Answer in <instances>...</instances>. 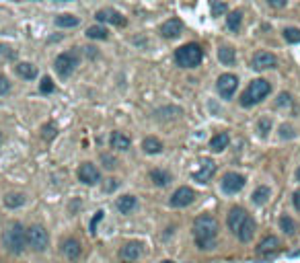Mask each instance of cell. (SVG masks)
<instances>
[{"label": "cell", "mask_w": 300, "mask_h": 263, "mask_svg": "<svg viewBox=\"0 0 300 263\" xmlns=\"http://www.w3.org/2000/svg\"><path fill=\"white\" fill-rule=\"evenodd\" d=\"M80 243L76 241V238H66L64 245H62V253L66 255V259H70V261H76L80 257Z\"/></svg>", "instance_id": "17"}, {"label": "cell", "mask_w": 300, "mask_h": 263, "mask_svg": "<svg viewBox=\"0 0 300 263\" xmlns=\"http://www.w3.org/2000/svg\"><path fill=\"white\" fill-rule=\"evenodd\" d=\"M268 2H270V6H273V8H284L288 0H268Z\"/></svg>", "instance_id": "44"}, {"label": "cell", "mask_w": 300, "mask_h": 263, "mask_svg": "<svg viewBox=\"0 0 300 263\" xmlns=\"http://www.w3.org/2000/svg\"><path fill=\"white\" fill-rule=\"evenodd\" d=\"M142 148H144L146 154H158V152H163V142H160L158 138L148 136V138H144V142H142Z\"/></svg>", "instance_id": "23"}, {"label": "cell", "mask_w": 300, "mask_h": 263, "mask_svg": "<svg viewBox=\"0 0 300 263\" xmlns=\"http://www.w3.org/2000/svg\"><path fill=\"white\" fill-rule=\"evenodd\" d=\"M8 48H4V45H0V56H4V54H8V56H13V54H10V52H6Z\"/></svg>", "instance_id": "46"}, {"label": "cell", "mask_w": 300, "mask_h": 263, "mask_svg": "<svg viewBox=\"0 0 300 263\" xmlns=\"http://www.w3.org/2000/svg\"><path fill=\"white\" fill-rule=\"evenodd\" d=\"M278 107H284V105H290V95L288 93H282L280 97H278V103H275Z\"/></svg>", "instance_id": "41"}, {"label": "cell", "mask_w": 300, "mask_h": 263, "mask_svg": "<svg viewBox=\"0 0 300 263\" xmlns=\"http://www.w3.org/2000/svg\"><path fill=\"white\" fill-rule=\"evenodd\" d=\"M222 189L226 191V193H230V196H233V193H239L240 189L245 187V177L240 175V173H233V171H230V173H226L224 177H222Z\"/></svg>", "instance_id": "10"}, {"label": "cell", "mask_w": 300, "mask_h": 263, "mask_svg": "<svg viewBox=\"0 0 300 263\" xmlns=\"http://www.w3.org/2000/svg\"><path fill=\"white\" fill-rule=\"evenodd\" d=\"M275 64H278V60H275V56L270 54V52H257L255 56H253V62H251V66L259 72L268 70V68H273Z\"/></svg>", "instance_id": "13"}, {"label": "cell", "mask_w": 300, "mask_h": 263, "mask_svg": "<svg viewBox=\"0 0 300 263\" xmlns=\"http://www.w3.org/2000/svg\"><path fill=\"white\" fill-rule=\"evenodd\" d=\"M78 62H80V58H78V52H76V50H72V52H62V54L56 58L54 68H56V72L60 74L62 78H66V76H70V74L76 70Z\"/></svg>", "instance_id": "5"}, {"label": "cell", "mask_w": 300, "mask_h": 263, "mask_svg": "<svg viewBox=\"0 0 300 263\" xmlns=\"http://www.w3.org/2000/svg\"><path fill=\"white\" fill-rule=\"evenodd\" d=\"M140 253H142V245L136 243V241H132V243H128V245L121 247V251H120V259H121L123 263H134V261H138Z\"/></svg>", "instance_id": "14"}, {"label": "cell", "mask_w": 300, "mask_h": 263, "mask_svg": "<svg viewBox=\"0 0 300 263\" xmlns=\"http://www.w3.org/2000/svg\"><path fill=\"white\" fill-rule=\"evenodd\" d=\"M48 243H50V236H48V231H45L43 226L35 224V226L27 228V245H29L33 251H37V253H43V251L48 249Z\"/></svg>", "instance_id": "6"}, {"label": "cell", "mask_w": 300, "mask_h": 263, "mask_svg": "<svg viewBox=\"0 0 300 263\" xmlns=\"http://www.w3.org/2000/svg\"><path fill=\"white\" fill-rule=\"evenodd\" d=\"M17 74L21 78H25V81H33L37 76V68L29 62H21V64H17Z\"/></svg>", "instance_id": "22"}, {"label": "cell", "mask_w": 300, "mask_h": 263, "mask_svg": "<svg viewBox=\"0 0 300 263\" xmlns=\"http://www.w3.org/2000/svg\"><path fill=\"white\" fill-rule=\"evenodd\" d=\"M43 138L45 140H52L54 138V136H56V125L54 123H48V125H43Z\"/></svg>", "instance_id": "38"}, {"label": "cell", "mask_w": 300, "mask_h": 263, "mask_svg": "<svg viewBox=\"0 0 300 263\" xmlns=\"http://www.w3.org/2000/svg\"><path fill=\"white\" fill-rule=\"evenodd\" d=\"M109 142H111V148H115V150H128L130 144H132L128 136L121 134V132H113Z\"/></svg>", "instance_id": "19"}, {"label": "cell", "mask_w": 300, "mask_h": 263, "mask_svg": "<svg viewBox=\"0 0 300 263\" xmlns=\"http://www.w3.org/2000/svg\"><path fill=\"white\" fill-rule=\"evenodd\" d=\"M296 179H298V181H300V169H298V171H296Z\"/></svg>", "instance_id": "47"}, {"label": "cell", "mask_w": 300, "mask_h": 263, "mask_svg": "<svg viewBox=\"0 0 300 263\" xmlns=\"http://www.w3.org/2000/svg\"><path fill=\"white\" fill-rule=\"evenodd\" d=\"M115 205H118V210L121 214H132L136 210V205H138V200L134 196H121Z\"/></svg>", "instance_id": "20"}, {"label": "cell", "mask_w": 300, "mask_h": 263, "mask_svg": "<svg viewBox=\"0 0 300 263\" xmlns=\"http://www.w3.org/2000/svg\"><path fill=\"white\" fill-rule=\"evenodd\" d=\"M237 234H239V238L243 243H249L251 238H253V234H255V220H253L251 216H247V218L243 220V224H240Z\"/></svg>", "instance_id": "18"}, {"label": "cell", "mask_w": 300, "mask_h": 263, "mask_svg": "<svg viewBox=\"0 0 300 263\" xmlns=\"http://www.w3.org/2000/svg\"><path fill=\"white\" fill-rule=\"evenodd\" d=\"M216 173V165L214 161H210V158H206V161L202 163V169L200 171H195L193 173V179L195 181H200V183H206V181H210L212 175Z\"/></svg>", "instance_id": "16"}, {"label": "cell", "mask_w": 300, "mask_h": 263, "mask_svg": "<svg viewBox=\"0 0 300 263\" xmlns=\"http://www.w3.org/2000/svg\"><path fill=\"white\" fill-rule=\"evenodd\" d=\"M10 90V83H8V78L0 74V95H6Z\"/></svg>", "instance_id": "39"}, {"label": "cell", "mask_w": 300, "mask_h": 263, "mask_svg": "<svg viewBox=\"0 0 300 263\" xmlns=\"http://www.w3.org/2000/svg\"><path fill=\"white\" fill-rule=\"evenodd\" d=\"M101 163H103V167L109 169V171H113L115 167H118V161H115L111 154H101Z\"/></svg>", "instance_id": "35"}, {"label": "cell", "mask_w": 300, "mask_h": 263, "mask_svg": "<svg viewBox=\"0 0 300 263\" xmlns=\"http://www.w3.org/2000/svg\"><path fill=\"white\" fill-rule=\"evenodd\" d=\"M240 23H243V13H240V10H233V13L226 17V25H228V29L235 31V33L240 29Z\"/></svg>", "instance_id": "27"}, {"label": "cell", "mask_w": 300, "mask_h": 263, "mask_svg": "<svg viewBox=\"0 0 300 263\" xmlns=\"http://www.w3.org/2000/svg\"><path fill=\"white\" fill-rule=\"evenodd\" d=\"M76 175H78V181H83L85 185H97V183L101 181V173L93 163H83L78 167Z\"/></svg>", "instance_id": "8"}, {"label": "cell", "mask_w": 300, "mask_h": 263, "mask_svg": "<svg viewBox=\"0 0 300 263\" xmlns=\"http://www.w3.org/2000/svg\"><path fill=\"white\" fill-rule=\"evenodd\" d=\"M103 218V212H97V216L93 218V222H90V233H97V222Z\"/></svg>", "instance_id": "43"}, {"label": "cell", "mask_w": 300, "mask_h": 263, "mask_svg": "<svg viewBox=\"0 0 300 263\" xmlns=\"http://www.w3.org/2000/svg\"><path fill=\"white\" fill-rule=\"evenodd\" d=\"M251 200H253V204H257V205H263L265 202L270 200V187H265V185H261V187H257L255 191H253V196H251Z\"/></svg>", "instance_id": "29"}, {"label": "cell", "mask_w": 300, "mask_h": 263, "mask_svg": "<svg viewBox=\"0 0 300 263\" xmlns=\"http://www.w3.org/2000/svg\"><path fill=\"white\" fill-rule=\"evenodd\" d=\"M204 58V50L200 48L198 43H185L175 52V62L181 68H195L202 64Z\"/></svg>", "instance_id": "3"}, {"label": "cell", "mask_w": 300, "mask_h": 263, "mask_svg": "<svg viewBox=\"0 0 300 263\" xmlns=\"http://www.w3.org/2000/svg\"><path fill=\"white\" fill-rule=\"evenodd\" d=\"M118 185H120V181H118V179H109V183H107V185H103V191L111 193L113 189H118Z\"/></svg>", "instance_id": "40"}, {"label": "cell", "mask_w": 300, "mask_h": 263, "mask_svg": "<svg viewBox=\"0 0 300 263\" xmlns=\"http://www.w3.org/2000/svg\"><path fill=\"white\" fill-rule=\"evenodd\" d=\"M193 200H195V191L191 187H179L171 196L169 204L173 205V208H187L189 204H193Z\"/></svg>", "instance_id": "9"}, {"label": "cell", "mask_w": 300, "mask_h": 263, "mask_svg": "<svg viewBox=\"0 0 300 263\" xmlns=\"http://www.w3.org/2000/svg\"><path fill=\"white\" fill-rule=\"evenodd\" d=\"M226 13V4L220 2V0H212V15L214 17H220Z\"/></svg>", "instance_id": "34"}, {"label": "cell", "mask_w": 300, "mask_h": 263, "mask_svg": "<svg viewBox=\"0 0 300 263\" xmlns=\"http://www.w3.org/2000/svg\"><path fill=\"white\" fill-rule=\"evenodd\" d=\"M280 136H282V138H292V128H288V125H282V128H280Z\"/></svg>", "instance_id": "42"}, {"label": "cell", "mask_w": 300, "mask_h": 263, "mask_svg": "<svg viewBox=\"0 0 300 263\" xmlns=\"http://www.w3.org/2000/svg\"><path fill=\"white\" fill-rule=\"evenodd\" d=\"M25 204V196L23 193H6L4 196V205L6 208H19Z\"/></svg>", "instance_id": "30"}, {"label": "cell", "mask_w": 300, "mask_h": 263, "mask_svg": "<svg viewBox=\"0 0 300 263\" xmlns=\"http://www.w3.org/2000/svg\"><path fill=\"white\" fill-rule=\"evenodd\" d=\"M294 208L300 212V191H296V193H294Z\"/></svg>", "instance_id": "45"}, {"label": "cell", "mask_w": 300, "mask_h": 263, "mask_svg": "<svg viewBox=\"0 0 300 263\" xmlns=\"http://www.w3.org/2000/svg\"><path fill=\"white\" fill-rule=\"evenodd\" d=\"M278 247H280V238L278 236H265L263 241L259 243L257 251L259 253H270V251H275Z\"/></svg>", "instance_id": "25"}, {"label": "cell", "mask_w": 300, "mask_h": 263, "mask_svg": "<svg viewBox=\"0 0 300 263\" xmlns=\"http://www.w3.org/2000/svg\"><path fill=\"white\" fill-rule=\"evenodd\" d=\"M228 142H230V138H228V134L226 132H222V134H216L214 138L210 140V148L214 152H222L224 148L228 146Z\"/></svg>", "instance_id": "24"}, {"label": "cell", "mask_w": 300, "mask_h": 263, "mask_svg": "<svg viewBox=\"0 0 300 263\" xmlns=\"http://www.w3.org/2000/svg\"><path fill=\"white\" fill-rule=\"evenodd\" d=\"M237 87H239V78L230 72L222 74L216 83V88H218V93H220L222 99H233V95L237 93Z\"/></svg>", "instance_id": "7"}, {"label": "cell", "mask_w": 300, "mask_h": 263, "mask_svg": "<svg viewBox=\"0 0 300 263\" xmlns=\"http://www.w3.org/2000/svg\"><path fill=\"white\" fill-rule=\"evenodd\" d=\"M257 130H259L261 136H265V134H268V132L271 130V121H270L268 117H261L259 123H257Z\"/></svg>", "instance_id": "36"}, {"label": "cell", "mask_w": 300, "mask_h": 263, "mask_svg": "<svg viewBox=\"0 0 300 263\" xmlns=\"http://www.w3.org/2000/svg\"><path fill=\"white\" fill-rule=\"evenodd\" d=\"M39 90H41V93H52V90H54V83H52V78H50V76H45V78H41V85H39Z\"/></svg>", "instance_id": "37"}, {"label": "cell", "mask_w": 300, "mask_h": 263, "mask_svg": "<svg viewBox=\"0 0 300 263\" xmlns=\"http://www.w3.org/2000/svg\"><path fill=\"white\" fill-rule=\"evenodd\" d=\"M218 220L210 214H202L195 218L193 222V234H195V243L200 249H214L216 247V236H218Z\"/></svg>", "instance_id": "1"}, {"label": "cell", "mask_w": 300, "mask_h": 263, "mask_svg": "<svg viewBox=\"0 0 300 263\" xmlns=\"http://www.w3.org/2000/svg\"><path fill=\"white\" fill-rule=\"evenodd\" d=\"M150 179H152L156 187H165L171 183V173H167L163 169H154V171H150Z\"/></svg>", "instance_id": "21"}, {"label": "cell", "mask_w": 300, "mask_h": 263, "mask_svg": "<svg viewBox=\"0 0 300 263\" xmlns=\"http://www.w3.org/2000/svg\"><path fill=\"white\" fill-rule=\"evenodd\" d=\"M247 216H249V214L245 212V208H240V205H235V208H230V212H228V216H226V224H228V228L237 234L239 228H240V224H243V220L247 218Z\"/></svg>", "instance_id": "12"}, {"label": "cell", "mask_w": 300, "mask_h": 263, "mask_svg": "<svg viewBox=\"0 0 300 263\" xmlns=\"http://www.w3.org/2000/svg\"><path fill=\"white\" fill-rule=\"evenodd\" d=\"M87 37L89 39H107L109 37V31L103 27V25H93L87 29Z\"/></svg>", "instance_id": "28"}, {"label": "cell", "mask_w": 300, "mask_h": 263, "mask_svg": "<svg viewBox=\"0 0 300 263\" xmlns=\"http://www.w3.org/2000/svg\"><path fill=\"white\" fill-rule=\"evenodd\" d=\"M284 39L288 43H298L300 41V29H296V27H286L284 29Z\"/></svg>", "instance_id": "33"}, {"label": "cell", "mask_w": 300, "mask_h": 263, "mask_svg": "<svg viewBox=\"0 0 300 263\" xmlns=\"http://www.w3.org/2000/svg\"><path fill=\"white\" fill-rule=\"evenodd\" d=\"M4 247L10 251V253H23L27 247V231L23 228V224L15 222L8 226V231L4 233Z\"/></svg>", "instance_id": "2"}, {"label": "cell", "mask_w": 300, "mask_h": 263, "mask_svg": "<svg viewBox=\"0 0 300 263\" xmlns=\"http://www.w3.org/2000/svg\"><path fill=\"white\" fill-rule=\"evenodd\" d=\"M160 33H163V37H167V39H175L183 33V23L179 19H169L160 25Z\"/></svg>", "instance_id": "15"}, {"label": "cell", "mask_w": 300, "mask_h": 263, "mask_svg": "<svg viewBox=\"0 0 300 263\" xmlns=\"http://www.w3.org/2000/svg\"><path fill=\"white\" fill-rule=\"evenodd\" d=\"M165 263H173V261H165Z\"/></svg>", "instance_id": "48"}, {"label": "cell", "mask_w": 300, "mask_h": 263, "mask_svg": "<svg viewBox=\"0 0 300 263\" xmlns=\"http://www.w3.org/2000/svg\"><path fill=\"white\" fill-rule=\"evenodd\" d=\"M78 17H74V15H60V17H56V25L58 27H64V29H68V27H76L78 25Z\"/></svg>", "instance_id": "31"}, {"label": "cell", "mask_w": 300, "mask_h": 263, "mask_svg": "<svg viewBox=\"0 0 300 263\" xmlns=\"http://www.w3.org/2000/svg\"><path fill=\"white\" fill-rule=\"evenodd\" d=\"M95 19L99 23H111V25H115V27H125V23H128L121 17V13H118V10H113V8H101V10H97Z\"/></svg>", "instance_id": "11"}, {"label": "cell", "mask_w": 300, "mask_h": 263, "mask_svg": "<svg viewBox=\"0 0 300 263\" xmlns=\"http://www.w3.org/2000/svg\"><path fill=\"white\" fill-rule=\"evenodd\" d=\"M270 93H271V85L268 81H263V78H257V81H253L249 85V88L243 93V97H240V105L251 107V105H255V103H261Z\"/></svg>", "instance_id": "4"}, {"label": "cell", "mask_w": 300, "mask_h": 263, "mask_svg": "<svg viewBox=\"0 0 300 263\" xmlns=\"http://www.w3.org/2000/svg\"><path fill=\"white\" fill-rule=\"evenodd\" d=\"M218 60H220V64L224 66H233L237 62V54L233 48H220L218 50Z\"/></svg>", "instance_id": "26"}, {"label": "cell", "mask_w": 300, "mask_h": 263, "mask_svg": "<svg viewBox=\"0 0 300 263\" xmlns=\"http://www.w3.org/2000/svg\"><path fill=\"white\" fill-rule=\"evenodd\" d=\"M280 228L286 234H294L296 224H294V220L290 218V216H282V218H280Z\"/></svg>", "instance_id": "32"}]
</instances>
